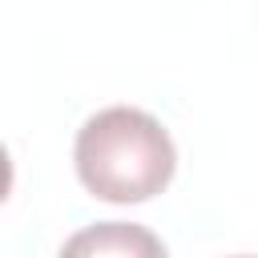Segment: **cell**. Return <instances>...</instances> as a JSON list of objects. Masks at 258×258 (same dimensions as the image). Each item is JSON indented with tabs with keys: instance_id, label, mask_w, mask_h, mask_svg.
Returning a JSON list of instances; mask_svg holds the SVG:
<instances>
[{
	"instance_id": "obj_1",
	"label": "cell",
	"mask_w": 258,
	"mask_h": 258,
	"mask_svg": "<svg viewBox=\"0 0 258 258\" xmlns=\"http://www.w3.org/2000/svg\"><path fill=\"white\" fill-rule=\"evenodd\" d=\"M73 161L81 185L97 202L137 206L157 198L177 169V149L169 129L133 105H109L93 113L73 141Z\"/></svg>"
},
{
	"instance_id": "obj_2",
	"label": "cell",
	"mask_w": 258,
	"mask_h": 258,
	"mask_svg": "<svg viewBox=\"0 0 258 258\" xmlns=\"http://www.w3.org/2000/svg\"><path fill=\"white\" fill-rule=\"evenodd\" d=\"M56 258H169L161 238L137 222H93L64 238Z\"/></svg>"
},
{
	"instance_id": "obj_3",
	"label": "cell",
	"mask_w": 258,
	"mask_h": 258,
	"mask_svg": "<svg viewBox=\"0 0 258 258\" xmlns=\"http://www.w3.org/2000/svg\"><path fill=\"white\" fill-rule=\"evenodd\" d=\"M234 258H250V254H234Z\"/></svg>"
}]
</instances>
